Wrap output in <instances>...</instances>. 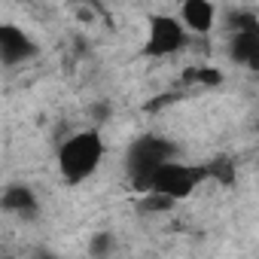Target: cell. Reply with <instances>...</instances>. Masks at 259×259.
Here are the masks:
<instances>
[{
  "label": "cell",
  "mask_w": 259,
  "mask_h": 259,
  "mask_svg": "<svg viewBox=\"0 0 259 259\" xmlns=\"http://www.w3.org/2000/svg\"><path fill=\"white\" fill-rule=\"evenodd\" d=\"M104 159V138L98 132H76L73 138H67L58 150V171L61 177L70 183V186H79L85 183L98 165Z\"/></svg>",
  "instance_id": "6da1fadb"
},
{
  "label": "cell",
  "mask_w": 259,
  "mask_h": 259,
  "mask_svg": "<svg viewBox=\"0 0 259 259\" xmlns=\"http://www.w3.org/2000/svg\"><path fill=\"white\" fill-rule=\"evenodd\" d=\"M171 159H177V144H171L168 138H159V135L138 138L128 147V156H125V168H128V177H132L135 189L147 192L153 174Z\"/></svg>",
  "instance_id": "7a4b0ae2"
},
{
  "label": "cell",
  "mask_w": 259,
  "mask_h": 259,
  "mask_svg": "<svg viewBox=\"0 0 259 259\" xmlns=\"http://www.w3.org/2000/svg\"><path fill=\"white\" fill-rule=\"evenodd\" d=\"M204 180H210L207 165H183V162L171 159V162H165V165L153 174L147 192H162V195H168V198H174V201H183V198H189Z\"/></svg>",
  "instance_id": "3957f363"
},
{
  "label": "cell",
  "mask_w": 259,
  "mask_h": 259,
  "mask_svg": "<svg viewBox=\"0 0 259 259\" xmlns=\"http://www.w3.org/2000/svg\"><path fill=\"white\" fill-rule=\"evenodd\" d=\"M183 46H186V25L180 19H174V16H150L144 55L165 58V55L180 52Z\"/></svg>",
  "instance_id": "277c9868"
},
{
  "label": "cell",
  "mask_w": 259,
  "mask_h": 259,
  "mask_svg": "<svg viewBox=\"0 0 259 259\" xmlns=\"http://www.w3.org/2000/svg\"><path fill=\"white\" fill-rule=\"evenodd\" d=\"M37 43L31 40V34H25L16 25H0V61L7 67H16L22 61H31L37 55Z\"/></svg>",
  "instance_id": "5b68a950"
},
{
  "label": "cell",
  "mask_w": 259,
  "mask_h": 259,
  "mask_svg": "<svg viewBox=\"0 0 259 259\" xmlns=\"http://www.w3.org/2000/svg\"><path fill=\"white\" fill-rule=\"evenodd\" d=\"M0 207H4V213L10 217H19V220H37L40 213V201L34 195L31 186L25 183H13L4 189V195H0Z\"/></svg>",
  "instance_id": "8992f818"
},
{
  "label": "cell",
  "mask_w": 259,
  "mask_h": 259,
  "mask_svg": "<svg viewBox=\"0 0 259 259\" xmlns=\"http://www.w3.org/2000/svg\"><path fill=\"white\" fill-rule=\"evenodd\" d=\"M229 55L235 64H244V67L259 73V28L235 31L229 40Z\"/></svg>",
  "instance_id": "52a82bcc"
},
{
  "label": "cell",
  "mask_w": 259,
  "mask_h": 259,
  "mask_svg": "<svg viewBox=\"0 0 259 259\" xmlns=\"http://www.w3.org/2000/svg\"><path fill=\"white\" fill-rule=\"evenodd\" d=\"M180 22L186 25V31L192 34H207L217 22V10L210 0H183L180 7Z\"/></svg>",
  "instance_id": "ba28073f"
},
{
  "label": "cell",
  "mask_w": 259,
  "mask_h": 259,
  "mask_svg": "<svg viewBox=\"0 0 259 259\" xmlns=\"http://www.w3.org/2000/svg\"><path fill=\"white\" fill-rule=\"evenodd\" d=\"M183 82L201 85V89H217V85H223V73L213 67H189V70H183Z\"/></svg>",
  "instance_id": "9c48e42d"
},
{
  "label": "cell",
  "mask_w": 259,
  "mask_h": 259,
  "mask_svg": "<svg viewBox=\"0 0 259 259\" xmlns=\"http://www.w3.org/2000/svg\"><path fill=\"white\" fill-rule=\"evenodd\" d=\"M207 171H210V180H220L223 186H232L235 183V162H229V159L207 162Z\"/></svg>",
  "instance_id": "30bf717a"
},
{
  "label": "cell",
  "mask_w": 259,
  "mask_h": 259,
  "mask_svg": "<svg viewBox=\"0 0 259 259\" xmlns=\"http://www.w3.org/2000/svg\"><path fill=\"white\" fill-rule=\"evenodd\" d=\"M113 250V235L110 232H98L95 238H92V244H89V253L92 256H104V253H110Z\"/></svg>",
  "instance_id": "8fae6325"
}]
</instances>
